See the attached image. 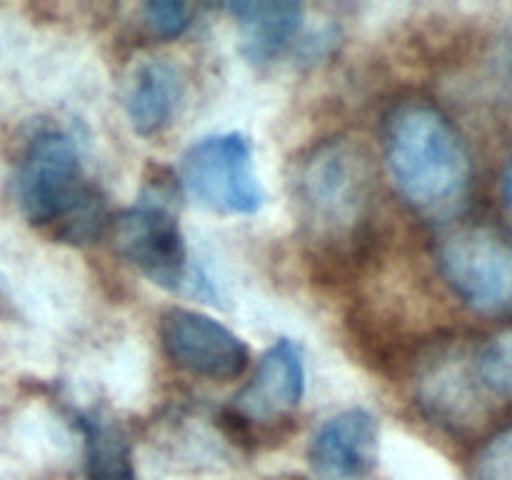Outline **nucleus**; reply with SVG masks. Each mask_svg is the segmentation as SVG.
<instances>
[{"label": "nucleus", "mask_w": 512, "mask_h": 480, "mask_svg": "<svg viewBox=\"0 0 512 480\" xmlns=\"http://www.w3.org/2000/svg\"><path fill=\"white\" fill-rule=\"evenodd\" d=\"M415 385L420 405L435 423L460 430L480 420L483 403L478 390L483 383L475 370V355L470 358L458 345L435 348L420 365Z\"/></svg>", "instance_id": "6e6552de"}, {"label": "nucleus", "mask_w": 512, "mask_h": 480, "mask_svg": "<svg viewBox=\"0 0 512 480\" xmlns=\"http://www.w3.org/2000/svg\"><path fill=\"white\" fill-rule=\"evenodd\" d=\"M273 480H305V478H300V475H283V478H273Z\"/></svg>", "instance_id": "a211bd4d"}, {"label": "nucleus", "mask_w": 512, "mask_h": 480, "mask_svg": "<svg viewBox=\"0 0 512 480\" xmlns=\"http://www.w3.org/2000/svg\"><path fill=\"white\" fill-rule=\"evenodd\" d=\"M160 343L178 368L210 380L238 378L248 368V345L198 310L170 308L160 318Z\"/></svg>", "instance_id": "0eeeda50"}, {"label": "nucleus", "mask_w": 512, "mask_h": 480, "mask_svg": "<svg viewBox=\"0 0 512 480\" xmlns=\"http://www.w3.org/2000/svg\"><path fill=\"white\" fill-rule=\"evenodd\" d=\"M503 200H505V208H508V213L512 215V158L503 175Z\"/></svg>", "instance_id": "f3484780"}, {"label": "nucleus", "mask_w": 512, "mask_h": 480, "mask_svg": "<svg viewBox=\"0 0 512 480\" xmlns=\"http://www.w3.org/2000/svg\"><path fill=\"white\" fill-rule=\"evenodd\" d=\"M308 460L320 480H363L378 465V420L363 408L333 415L315 430Z\"/></svg>", "instance_id": "1a4fd4ad"}, {"label": "nucleus", "mask_w": 512, "mask_h": 480, "mask_svg": "<svg viewBox=\"0 0 512 480\" xmlns=\"http://www.w3.org/2000/svg\"><path fill=\"white\" fill-rule=\"evenodd\" d=\"M385 160L405 203L428 223H445L468 205L473 160L455 125L435 105L410 100L388 115Z\"/></svg>", "instance_id": "f257e3e1"}, {"label": "nucleus", "mask_w": 512, "mask_h": 480, "mask_svg": "<svg viewBox=\"0 0 512 480\" xmlns=\"http://www.w3.org/2000/svg\"><path fill=\"white\" fill-rule=\"evenodd\" d=\"M15 200L30 225L65 243H90L108 225L105 198L85 175L78 143L63 130H40L15 170Z\"/></svg>", "instance_id": "7ed1b4c3"}, {"label": "nucleus", "mask_w": 512, "mask_h": 480, "mask_svg": "<svg viewBox=\"0 0 512 480\" xmlns=\"http://www.w3.org/2000/svg\"><path fill=\"white\" fill-rule=\"evenodd\" d=\"M475 370L485 390L500 398H512V325L480 348Z\"/></svg>", "instance_id": "4468645a"}, {"label": "nucleus", "mask_w": 512, "mask_h": 480, "mask_svg": "<svg viewBox=\"0 0 512 480\" xmlns=\"http://www.w3.org/2000/svg\"><path fill=\"white\" fill-rule=\"evenodd\" d=\"M85 443V475L88 480H135L133 450L118 423L100 415H78Z\"/></svg>", "instance_id": "ddd939ff"}, {"label": "nucleus", "mask_w": 512, "mask_h": 480, "mask_svg": "<svg viewBox=\"0 0 512 480\" xmlns=\"http://www.w3.org/2000/svg\"><path fill=\"white\" fill-rule=\"evenodd\" d=\"M143 23L155 38H178L190 25V5L180 0H150L143 5Z\"/></svg>", "instance_id": "dca6fc26"}, {"label": "nucleus", "mask_w": 512, "mask_h": 480, "mask_svg": "<svg viewBox=\"0 0 512 480\" xmlns=\"http://www.w3.org/2000/svg\"><path fill=\"white\" fill-rule=\"evenodd\" d=\"M305 393L303 353L293 340L283 338L258 360L253 378L238 393L233 413L250 423H275L293 413Z\"/></svg>", "instance_id": "9d476101"}, {"label": "nucleus", "mask_w": 512, "mask_h": 480, "mask_svg": "<svg viewBox=\"0 0 512 480\" xmlns=\"http://www.w3.org/2000/svg\"><path fill=\"white\" fill-rule=\"evenodd\" d=\"M295 198L308 238L325 253H353L365 240L375 205V165L353 138H328L305 153Z\"/></svg>", "instance_id": "f03ea898"}, {"label": "nucleus", "mask_w": 512, "mask_h": 480, "mask_svg": "<svg viewBox=\"0 0 512 480\" xmlns=\"http://www.w3.org/2000/svg\"><path fill=\"white\" fill-rule=\"evenodd\" d=\"M435 263L455 298L478 315L512 313V240L488 225H465L445 235Z\"/></svg>", "instance_id": "20e7f679"}, {"label": "nucleus", "mask_w": 512, "mask_h": 480, "mask_svg": "<svg viewBox=\"0 0 512 480\" xmlns=\"http://www.w3.org/2000/svg\"><path fill=\"white\" fill-rule=\"evenodd\" d=\"M240 33V48L253 63L278 58L303 28V5L293 0H243L228 5Z\"/></svg>", "instance_id": "f8f14e48"}, {"label": "nucleus", "mask_w": 512, "mask_h": 480, "mask_svg": "<svg viewBox=\"0 0 512 480\" xmlns=\"http://www.w3.org/2000/svg\"><path fill=\"white\" fill-rule=\"evenodd\" d=\"M475 480H512V425L495 433L475 455Z\"/></svg>", "instance_id": "2eb2a0df"}, {"label": "nucleus", "mask_w": 512, "mask_h": 480, "mask_svg": "<svg viewBox=\"0 0 512 480\" xmlns=\"http://www.w3.org/2000/svg\"><path fill=\"white\" fill-rule=\"evenodd\" d=\"M185 98L180 70L165 60H148L130 78L125 90V113L140 135H158L178 115Z\"/></svg>", "instance_id": "9b49d317"}, {"label": "nucleus", "mask_w": 512, "mask_h": 480, "mask_svg": "<svg viewBox=\"0 0 512 480\" xmlns=\"http://www.w3.org/2000/svg\"><path fill=\"white\" fill-rule=\"evenodd\" d=\"M113 248L120 258L168 290L188 280V245L178 220L165 205L140 203L123 210L110 225Z\"/></svg>", "instance_id": "423d86ee"}, {"label": "nucleus", "mask_w": 512, "mask_h": 480, "mask_svg": "<svg viewBox=\"0 0 512 480\" xmlns=\"http://www.w3.org/2000/svg\"><path fill=\"white\" fill-rule=\"evenodd\" d=\"M180 185L203 208L253 215L265 193L253 168V145L243 133H215L190 145L180 158Z\"/></svg>", "instance_id": "39448f33"}]
</instances>
